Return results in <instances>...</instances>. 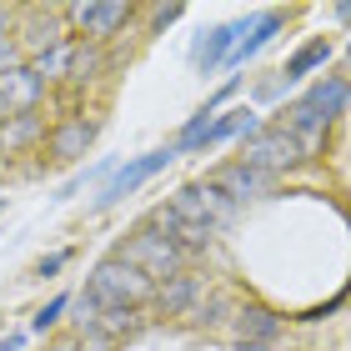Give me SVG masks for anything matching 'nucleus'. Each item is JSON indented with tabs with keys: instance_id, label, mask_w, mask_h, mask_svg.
Segmentation results:
<instances>
[{
	"instance_id": "f257e3e1",
	"label": "nucleus",
	"mask_w": 351,
	"mask_h": 351,
	"mask_svg": "<svg viewBox=\"0 0 351 351\" xmlns=\"http://www.w3.org/2000/svg\"><path fill=\"white\" fill-rule=\"evenodd\" d=\"M86 291L101 301V311H110V306H121V311H141V301H151V296H156V281L146 276V271H136L131 261L106 256L101 266L90 271Z\"/></svg>"
},
{
	"instance_id": "f03ea898",
	"label": "nucleus",
	"mask_w": 351,
	"mask_h": 351,
	"mask_svg": "<svg viewBox=\"0 0 351 351\" xmlns=\"http://www.w3.org/2000/svg\"><path fill=\"white\" fill-rule=\"evenodd\" d=\"M116 256H121V261H131L136 271H146L151 281H171V276H181L186 251L176 246L166 231H156L151 221H146V226H136V231L121 241V251H116Z\"/></svg>"
},
{
	"instance_id": "7ed1b4c3",
	"label": "nucleus",
	"mask_w": 351,
	"mask_h": 351,
	"mask_svg": "<svg viewBox=\"0 0 351 351\" xmlns=\"http://www.w3.org/2000/svg\"><path fill=\"white\" fill-rule=\"evenodd\" d=\"M301 156H306V146H301V141L276 121V125H261L251 141H241V156H236V161H246V166H256L266 176H276L286 166H296Z\"/></svg>"
},
{
	"instance_id": "20e7f679",
	"label": "nucleus",
	"mask_w": 351,
	"mask_h": 351,
	"mask_svg": "<svg viewBox=\"0 0 351 351\" xmlns=\"http://www.w3.org/2000/svg\"><path fill=\"white\" fill-rule=\"evenodd\" d=\"M171 206H176L186 221L206 226V231H221V226L236 216V201L226 196V191H216L211 181H206V186H181V191L171 196Z\"/></svg>"
},
{
	"instance_id": "39448f33",
	"label": "nucleus",
	"mask_w": 351,
	"mask_h": 351,
	"mask_svg": "<svg viewBox=\"0 0 351 351\" xmlns=\"http://www.w3.org/2000/svg\"><path fill=\"white\" fill-rule=\"evenodd\" d=\"M125 21H131V5H121V0H106V5H71L75 40H95L101 45L106 36H116Z\"/></svg>"
},
{
	"instance_id": "423d86ee",
	"label": "nucleus",
	"mask_w": 351,
	"mask_h": 351,
	"mask_svg": "<svg viewBox=\"0 0 351 351\" xmlns=\"http://www.w3.org/2000/svg\"><path fill=\"white\" fill-rule=\"evenodd\" d=\"M176 156H181V151H176V146H166V151H151V156H141V161L121 166V171L106 181V191H101V206H116L121 196H131L136 186H146V181H151V176L161 171V166H171V161H176Z\"/></svg>"
},
{
	"instance_id": "0eeeda50",
	"label": "nucleus",
	"mask_w": 351,
	"mask_h": 351,
	"mask_svg": "<svg viewBox=\"0 0 351 351\" xmlns=\"http://www.w3.org/2000/svg\"><path fill=\"white\" fill-rule=\"evenodd\" d=\"M211 186H216V191H226V196L241 206V201L266 196V191H271V176L256 171V166H246V161H231V166H216V171H211Z\"/></svg>"
},
{
	"instance_id": "6e6552de",
	"label": "nucleus",
	"mask_w": 351,
	"mask_h": 351,
	"mask_svg": "<svg viewBox=\"0 0 351 351\" xmlns=\"http://www.w3.org/2000/svg\"><path fill=\"white\" fill-rule=\"evenodd\" d=\"M151 226H156V231H166V236H171V241L181 246V251H206V246H211V236H216V231L196 226V221H186V216L176 211L171 201H166V206H156V211H151Z\"/></svg>"
},
{
	"instance_id": "1a4fd4ad",
	"label": "nucleus",
	"mask_w": 351,
	"mask_h": 351,
	"mask_svg": "<svg viewBox=\"0 0 351 351\" xmlns=\"http://www.w3.org/2000/svg\"><path fill=\"white\" fill-rule=\"evenodd\" d=\"M40 90H45V81L30 66H5L0 71V95L10 101L15 116H30V110L40 106Z\"/></svg>"
},
{
	"instance_id": "9d476101",
	"label": "nucleus",
	"mask_w": 351,
	"mask_h": 351,
	"mask_svg": "<svg viewBox=\"0 0 351 351\" xmlns=\"http://www.w3.org/2000/svg\"><path fill=\"white\" fill-rule=\"evenodd\" d=\"M90 141H95V121L66 116V121L51 131V156H56V161H81V156L90 151Z\"/></svg>"
},
{
	"instance_id": "9b49d317",
	"label": "nucleus",
	"mask_w": 351,
	"mask_h": 351,
	"mask_svg": "<svg viewBox=\"0 0 351 351\" xmlns=\"http://www.w3.org/2000/svg\"><path fill=\"white\" fill-rule=\"evenodd\" d=\"M246 30H251V25H216L211 36L196 45V66H201V75H211L216 66H226L231 51H236V40H241Z\"/></svg>"
},
{
	"instance_id": "f8f14e48",
	"label": "nucleus",
	"mask_w": 351,
	"mask_h": 351,
	"mask_svg": "<svg viewBox=\"0 0 351 351\" xmlns=\"http://www.w3.org/2000/svg\"><path fill=\"white\" fill-rule=\"evenodd\" d=\"M21 40H25L30 60H36V56H45V51H56V45H66L71 36L60 30V15H30V21L21 25Z\"/></svg>"
},
{
	"instance_id": "ddd939ff",
	"label": "nucleus",
	"mask_w": 351,
	"mask_h": 351,
	"mask_svg": "<svg viewBox=\"0 0 351 351\" xmlns=\"http://www.w3.org/2000/svg\"><path fill=\"white\" fill-rule=\"evenodd\" d=\"M276 30H281V15H276V10H266V15H256V21H251V30H246L241 40H236V51H231V60H226V66H246V60L256 56L261 45H266L271 36H276Z\"/></svg>"
},
{
	"instance_id": "4468645a",
	"label": "nucleus",
	"mask_w": 351,
	"mask_h": 351,
	"mask_svg": "<svg viewBox=\"0 0 351 351\" xmlns=\"http://www.w3.org/2000/svg\"><path fill=\"white\" fill-rule=\"evenodd\" d=\"M301 101H306V106H316V110H322V116L331 121V116H341V110H346V101H351V86L341 81V75H326V81H316L306 95H301Z\"/></svg>"
},
{
	"instance_id": "2eb2a0df",
	"label": "nucleus",
	"mask_w": 351,
	"mask_h": 351,
	"mask_svg": "<svg viewBox=\"0 0 351 351\" xmlns=\"http://www.w3.org/2000/svg\"><path fill=\"white\" fill-rule=\"evenodd\" d=\"M326 60H331V40L322 36V40H311V45H301V51L291 56V60H286V81H301V75H306V71H316V66H326Z\"/></svg>"
},
{
	"instance_id": "dca6fc26",
	"label": "nucleus",
	"mask_w": 351,
	"mask_h": 351,
	"mask_svg": "<svg viewBox=\"0 0 351 351\" xmlns=\"http://www.w3.org/2000/svg\"><path fill=\"white\" fill-rule=\"evenodd\" d=\"M101 45L95 40H75V56H71V81L75 86H86V81H95V75H101Z\"/></svg>"
},
{
	"instance_id": "f3484780",
	"label": "nucleus",
	"mask_w": 351,
	"mask_h": 351,
	"mask_svg": "<svg viewBox=\"0 0 351 351\" xmlns=\"http://www.w3.org/2000/svg\"><path fill=\"white\" fill-rule=\"evenodd\" d=\"M236 331H241V341H271L276 337V316H271L266 306H246L241 322H236Z\"/></svg>"
},
{
	"instance_id": "a211bd4d",
	"label": "nucleus",
	"mask_w": 351,
	"mask_h": 351,
	"mask_svg": "<svg viewBox=\"0 0 351 351\" xmlns=\"http://www.w3.org/2000/svg\"><path fill=\"white\" fill-rule=\"evenodd\" d=\"M71 56H75V40H66V45H56V51L36 56V60H30V71H36L40 81H56V75H71Z\"/></svg>"
},
{
	"instance_id": "6ab92c4d",
	"label": "nucleus",
	"mask_w": 351,
	"mask_h": 351,
	"mask_svg": "<svg viewBox=\"0 0 351 351\" xmlns=\"http://www.w3.org/2000/svg\"><path fill=\"white\" fill-rule=\"evenodd\" d=\"M136 326H141V311H121V306H110V311H101V322H95L90 331H101L106 341H121V337H131Z\"/></svg>"
},
{
	"instance_id": "aec40b11",
	"label": "nucleus",
	"mask_w": 351,
	"mask_h": 351,
	"mask_svg": "<svg viewBox=\"0 0 351 351\" xmlns=\"http://www.w3.org/2000/svg\"><path fill=\"white\" fill-rule=\"evenodd\" d=\"M36 136H40V116H36V110H30V116H10V125L0 131V146L21 151V146H30Z\"/></svg>"
},
{
	"instance_id": "412c9836",
	"label": "nucleus",
	"mask_w": 351,
	"mask_h": 351,
	"mask_svg": "<svg viewBox=\"0 0 351 351\" xmlns=\"http://www.w3.org/2000/svg\"><path fill=\"white\" fill-rule=\"evenodd\" d=\"M191 291H196V281H191L186 271H181V276H171L161 291H156V301H161V311H181L186 301H191Z\"/></svg>"
},
{
	"instance_id": "4be33fe9",
	"label": "nucleus",
	"mask_w": 351,
	"mask_h": 351,
	"mask_svg": "<svg viewBox=\"0 0 351 351\" xmlns=\"http://www.w3.org/2000/svg\"><path fill=\"white\" fill-rule=\"evenodd\" d=\"M71 306V296H56V301H45V306L36 311V316H30V331H51L56 322H60V311H66Z\"/></svg>"
},
{
	"instance_id": "5701e85b",
	"label": "nucleus",
	"mask_w": 351,
	"mask_h": 351,
	"mask_svg": "<svg viewBox=\"0 0 351 351\" xmlns=\"http://www.w3.org/2000/svg\"><path fill=\"white\" fill-rule=\"evenodd\" d=\"M116 341H106L101 331H81V337H75V351H110Z\"/></svg>"
},
{
	"instance_id": "b1692460",
	"label": "nucleus",
	"mask_w": 351,
	"mask_h": 351,
	"mask_svg": "<svg viewBox=\"0 0 351 351\" xmlns=\"http://www.w3.org/2000/svg\"><path fill=\"white\" fill-rule=\"evenodd\" d=\"M60 266H66V251H56V256H45V261L36 266V276H56Z\"/></svg>"
},
{
	"instance_id": "393cba45",
	"label": "nucleus",
	"mask_w": 351,
	"mask_h": 351,
	"mask_svg": "<svg viewBox=\"0 0 351 351\" xmlns=\"http://www.w3.org/2000/svg\"><path fill=\"white\" fill-rule=\"evenodd\" d=\"M176 15H181V5H161V10L151 15V25H156V30H166V25L176 21Z\"/></svg>"
},
{
	"instance_id": "a878e982",
	"label": "nucleus",
	"mask_w": 351,
	"mask_h": 351,
	"mask_svg": "<svg viewBox=\"0 0 351 351\" xmlns=\"http://www.w3.org/2000/svg\"><path fill=\"white\" fill-rule=\"evenodd\" d=\"M25 346V337H21V331H15V337H5V341H0V351H21Z\"/></svg>"
},
{
	"instance_id": "bb28decb",
	"label": "nucleus",
	"mask_w": 351,
	"mask_h": 351,
	"mask_svg": "<svg viewBox=\"0 0 351 351\" xmlns=\"http://www.w3.org/2000/svg\"><path fill=\"white\" fill-rule=\"evenodd\" d=\"M10 116H15V110H10V101H5V95H0V131L10 125Z\"/></svg>"
},
{
	"instance_id": "cd10ccee",
	"label": "nucleus",
	"mask_w": 351,
	"mask_h": 351,
	"mask_svg": "<svg viewBox=\"0 0 351 351\" xmlns=\"http://www.w3.org/2000/svg\"><path fill=\"white\" fill-rule=\"evenodd\" d=\"M236 351H271V346H266V341H241Z\"/></svg>"
},
{
	"instance_id": "c85d7f7f",
	"label": "nucleus",
	"mask_w": 351,
	"mask_h": 351,
	"mask_svg": "<svg viewBox=\"0 0 351 351\" xmlns=\"http://www.w3.org/2000/svg\"><path fill=\"white\" fill-rule=\"evenodd\" d=\"M337 21H346V25H351V5H337Z\"/></svg>"
},
{
	"instance_id": "c756f323",
	"label": "nucleus",
	"mask_w": 351,
	"mask_h": 351,
	"mask_svg": "<svg viewBox=\"0 0 351 351\" xmlns=\"http://www.w3.org/2000/svg\"><path fill=\"white\" fill-rule=\"evenodd\" d=\"M0 211H5V196H0Z\"/></svg>"
}]
</instances>
